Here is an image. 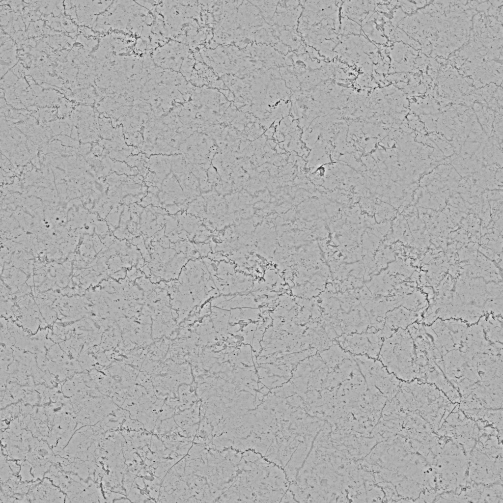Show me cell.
<instances>
[{
    "mask_svg": "<svg viewBox=\"0 0 503 503\" xmlns=\"http://www.w3.org/2000/svg\"><path fill=\"white\" fill-rule=\"evenodd\" d=\"M378 359L400 380L410 382L416 379L414 344L407 328L398 329L384 340Z\"/></svg>",
    "mask_w": 503,
    "mask_h": 503,
    "instance_id": "obj_2",
    "label": "cell"
},
{
    "mask_svg": "<svg viewBox=\"0 0 503 503\" xmlns=\"http://www.w3.org/2000/svg\"><path fill=\"white\" fill-rule=\"evenodd\" d=\"M185 459L184 458L174 466V468L178 474L182 476L184 475V467L185 466Z\"/></svg>",
    "mask_w": 503,
    "mask_h": 503,
    "instance_id": "obj_10",
    "label": "cell"
},
{
    "mask_svg": "<svg viewBox=\"0 0 503 503\" xmlns=\"http://www.w3.org/2000/svg\"><path fill=\"white\" fill-rule=\"evenodd\" d=\"M289 485L282 468L247 450L242 452L235 480L221 498L224 502L282 503Z\"/></svg>",
    "mask_w": 503,
    "mask_h": 503,
    "instance_id": "obj_1",
    "label": "cell"
},
{
    "mask_svg": "<svg viewBox=\"0 0 503 503\" xmlns=\"http://www.w3.org/2000/svg\"><path fill=\"white\" fill-rule=\"evenodd\" d=\"M338 315L343 334L364 333L370 325L368 314L362 306H354L346 312L341 310Z\"/></svg>",
    "mask_w": 503,
    "mask_h": 503,
    "instance_id": "obj_5",
    "label": "cell"
},
{
    "mask_svg": "<svg viewBox=\"0 0 503 503\" xmlns=\"http://www.w3.org/2000/svg\"><path fill=\"white\" fill-rule=\"evenodd\" d=\"M353 357L367 387L375 386L390 398L397 394L402 380L390 373L379 360L366 355Z\"/></svg>",
    "mask_w": 503,
    "mask_h": 503,
    "instance_id": "obj_3",
    "label": "cell"
},
{
    "mask_svg": "<svg viewBox=\"0 0 503 503\" xmlns=\"http://www.w3.org/2000/svg\"><path fill=\"white\" fill-rule=\"evenodd\" d=\"M123 426L126 429L140 430L143 429L144 426L137 420L127 419L123 423Z\"/></svg>",
    "mask_w": 503,
    "mask_h": 503,
    "instance_id": "obj_7",
    "label": "cell"
},
{
    "mask_svg": "<svg viewBox=\"0 0 503 503\" xmlns=\"http://www.w3.org/2000/svg\"><path fill=\"white\" fill-rule=\"evenodd\" d=\"M336 341L344 350L353 355H366L375 359H378L382 345L372 343L366 332L344 333L337 337Z\"/></svg>",
    "mask_w": 503,
    "mask_h": 503,
    "instance_id": "obj_4",
    "label": "cell"
},
{
    "mask_svg": "<svg viewBox=\"0 0 503 503\" xmlns=\"http://www.w3.org/2000/svg\"><path fill=\"white\" fill-rule=\"evenodd\" d=\"M135 477L133 474L130 472L125 474L123 476V486L128 493L132 486V483Z\"/></svg>",
    "mask_w": 503,
    "mask_h": 503,
    "instance_id": "obj_8",
    "label": "cell"
},
{
    "mask_svg": "<svg viewBox=\"0 0 503 503\" xmlns=\"http://www.w3.org/2000/svg\"><path fill=\"white\" fill-rule=\"evenodd\" d=\"M322 361L329 369V371L333 369L344 359L352 357L350 353L344 350L336 340L334 341L332 345L321 352H318Z\"/></svg>",
    "mask_w": 503,
    "mask_h": 503,
    "instance_id": "obj_6",
    "label": "cell"
},
{
    "mask_svg": "<svg viewBox=\"0 0 503 503\" xmlns=\"http://www.w3.org/2000/svg\"><path fill=\"white\" fill-rule=\"evenodd\" d=\"M175 411L170 408H164L161 412L159 419H164L171 417L174 414Z\"/></svg>",
    "mask_w": 503,
    "mask_h": 503,
    "instance_id": "obj_9",
    "label": "cell"
}]
</instances>
